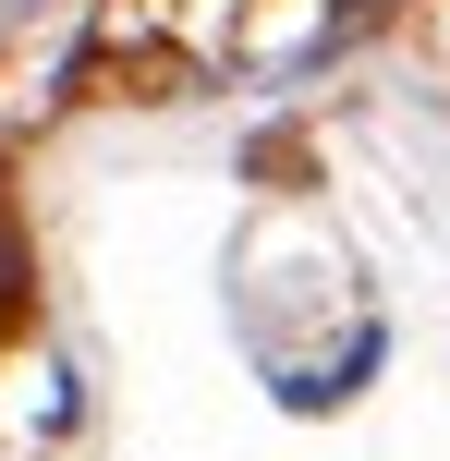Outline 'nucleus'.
<instances>
[{
    "instance_id": "nucleus-1",
    "label": "nucleus",
    "mask_w": 450,
    "mask_h": 461,
    "mask_svg": "<svg viewBox=\"0 0 450 461\" xmlns=\"http://www.w3.org/2000/svg\"><path fill=\"white\" fill-rule=\"evenodd\" d=\"M24 303V230H13V183H0V316Z\"/></svg>"
},
{
    "instance_id": "nucleus-3",
    "label": "nucleus",
    "mask_w": 450,
    "mask_h": 461,
    "mask_svg": "<svg viewBox=\"0 0 450 461\" xmlns=\"http://www.w3.org/2000/svg\"><path fill=\"white\" fill-rule=\"evenodd\" d=\"M354 13H378V0H354Z\"/></svg>"
},
{
    "instance_id": "nucleus-2",
    "label": "nucleus",
    "mask_w": 450,
    "mask_h": 461,
    "mask_svg": "<svg viewBox=\"0 0 450 461\" xmlns=\"http://www.w3.org/2000/svg\"><path fill=\"white\" fill-rule=\"evenodd\" d=\"M49 13V0H0V37H24V24H37Z\"/></svg>"
}]
</instances>
